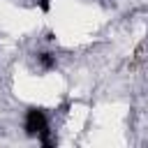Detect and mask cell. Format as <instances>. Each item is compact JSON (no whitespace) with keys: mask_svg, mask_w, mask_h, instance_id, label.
<instances>
[{"mask_svg":"<svg viewBox=\"0 0 148 148\" xmlns=\"http://www.w3.org/2000/svg\"><path fill=\"white\" fill-rule=\"evenodd\" d=\"M44 130H49L46 113L42 109H28V113H25V132L30 136H39Z\"/></svg>","mask_w":148,"mask_h":148,"instance_id":"6da1fadb","label":"cell"},{"mask_svg":"<svg viewBox=\"0 0 148 148\" xmlns=\"http://www.w3.org/2000/svg\"><path fill=\"white\" fill-rule=\"evenodd\" d=\"M39 62H42V67H44V69H51V67L56 65V60H53V56H51V53H39Z\"/></svg>","mask_w":148,"mask_h":148,"instance_id":"7a4b0ae2","label":"cell"},{"mask_svg":"<svg viewBox=\"0 0 148 148\" xmlns=\"http://www.w3.org/2000/svg\"><path fill=\"white\" fill-rule=\"evenodd\" d=\"M39 9L42 12H49L51 9V0H39Z\"/></svg>","mask_w":148,"mask_h":148,"instance_id":"3957f363","label":"cell"}]
</instances>
